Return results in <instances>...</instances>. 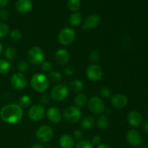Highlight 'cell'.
Returning <instances> with one entry per match:
<instances>
[{"label":"cell","instance_id":"obj_41","mask_svg":"<svg viewBox=\"0 0 148 148\" xmlns=\"http://www.w3.org/2000/svg\"><path fill=\"white\" fill-rule=\"evenodd\" d=\"M8 18V12L6 10H1L0 11V20L2 21H5Z\"/></svg>","mask_w":148,"mask_h":148},{"label":"cell","instance_id":"obj_30","mask_svg":"<svg viewBox=\"0 0 148 148\" xmlns=\"http://www.w3.org/2000/svg\"><path fill=\"white\" fill-rule=\"evenodd\" d=\"M49 79H51V81L54 82H59L62 80V74L58 71H51L49 73Z\"/></svg>","mask_w":148,"mask_h":148},{"label":"cell","instance_id":"obj_25","mask_svg":"<svg viewBox=\"0 0 148 148\" xmlns=\"http://www.w3.org/2000/svg\"><path fill=\"white\" fill-rule=\"evenodd\" d=\"M32 100L29 95H24L21 96L19 99V106L21 107L22 108H26L29 107L31 104Z\"/></svg>","mask_w":148,"mask_h":148},{"label":"cell","instance_id":"obj_19","mask_svg":"<svg viewBox=\"0 0 148 148\" xmlns=\"http://www.w3.org/2000/svg\"><path fill=\"white\" fill-rule=\"evenodd\" d=\"M59 144L62 148H75V140L69 134H64L59 139Z\"/></svg>","mask_w":148,"mask_h":148},{"label":"cell","instance_id":"obj_13","mask_svg":"<svg viewBox=\"0 0 148 148\" xmlns=\"http://www.w3.org/2000/svg\"><path fill=\"white\" fill-rule=\"evenodd\" d=\"M101 23V17L98 14H93L89 15L82 24V29L83 30H90L98 27Z\"/></svg>","mask_w":148,"mask_h":148},{"label":"cell","instance_id":"obj_3","mask_svg":"<svg viewBox=\"0 0 148 148\" xmlns=\"http://www.w3.org/2000/svg\"><path fill=\"white\" fill-rule=\"evenodd\" d=\"M27 59L30 63L33 65L41 64L44 61V52L41 48L33 46L30 48L27 53Z\"/></svg>","mask_w":148,"mask_h":148},{"label":"cell","instance_id":"obj_9","mask_svg":"<svg viewBox=\"0 0 148 148\" xmlns=\"http://www.w3.org/2000/svg\"><path fill=\"white\" fill-rule=\"evenodd\" d=\"M10 82L13 88L17 90H21L26 88L27 80L25 75H23L21 72H17L12 76Z\"/></svg>","mask_w":148,"mask_h":148},{"label":"cell","instance_id":"obj_24","mask_svg":"<svg viewBox=\"0 0 148 148\" xmlns=\"http://www.w3.org/2000/svg\"><path fill=\"white\" fill-rule=\"evenodd\" d=\"M83 88V82L80 79H75L69 84V89L75 92H79Z\"/></svg>","mask_w":148,"mask_h":148},{"label":"cell","instance_id":"obj_4","mask_svg":"<svg viewBox=\"0 0 148 148\" xmlns=\"http://www.w3.org/2000/svg\"><path fill=\"white\" fill-rule=\"evenodd\" d=\"M63 117L68 123L75 124L80 120L82 117V111L77 106H69L64 111Z\"/></svg>","mask_w":148,"mask_h":148},{"label":"cell","instance_id":"obj_42","mask_svg":"<svg viewBox=\"0 0 148 148\" xmlns=\"http://www.w3.org/2000/svg\"><path fill=\"white\" fill-rule=\"evenodd\" d=\"M9 0H0V8H4L8 4Z\"/></svg>","mask_w":148,"mask_h":148},{"label":"cell","instance_id":"obj_36","mask_svg":"<svg viewBox=\"0 0 148 148\" xmlns=\"http://www.w3.org/2000/svg\"><path fill=\"white\" fill-rule=\"evenodd\" d=\"M100 94H101V96L103 97V98H110L111 95V89H109L107 87H103L100 90Z\"/></svg>","mask_w":148,"mask_h":148},{"label":"cell","instance_id":"obj_27","mask_svg":"<svg viewBox=\"0 0 148 148\" xmlns=\"http://www.w3.org/2000/svg\"><path fill=\"white\" fill-rule=\"evenodd\" d=\"M4 53L6 59L10 61L14 60L16 58V56H17V51H16V50L14 48L12 47L7 48L5 49V51H4Z\"/></svg>","mask_w":148,"mask_h":148},{"label":"cell","instance_id":"obj_23","mask_svg":"<svg viewBox=\"0 0 148 148\" xmlns=\"http://www.w3.org/2000/svg\"><path fill=\"white\" fill-rule=\"evenodd\" d=\"M97 126L101 130H106L109 126V119L108 117L105 115L101 116L97 121Z\"/></svg>","mask_w":148,"mask_h":148},{"label":"cell","instance_id":"obj_29","mask_svg":"<svg viewBox=\"0 0 148 148\" xmlns=\"http://www.w3.org/2000/svg\"><path fill=\"white\" fill-rule=\"evenodd\" d=\"M75 148H94L92 143L89 140H81L75 145Z\"/></svg>","mask_w":148,"mask_h":148},{"label":"cell","instance_id":"obj_1","mask_svg":"<svg viewBox=\"0 0 148 148\" xmlns=\"http://www.w3.org/2000/svg\"><path fill=\"white\" fill-rule=\"evenodd\" d=\"M23 116V110L19 104L11 103L6 105L0 111V118L9 124L18 123Z\"/></svg>","mask_w":148,"mask_h":148},{"label":"cell","instance_id":"obj_12","mask_svg":"<svg viewBox=\"0 0 148 148\" xmlns=\"http://www.w3.org/2000/svg\"><path fill=\"white\" fill-rule=\"evenodd\" d=\"M126 139H127V143L133 147H137L140 145L142 143L141 134L139 133L137 130L134 129L130 130L127 132L126 134Z\"/></svg>","mask_w":148,"mask_h":148},{"label":"cell","instance_id":"obj_11","mask_svg":"<svg viewBox=\"0 0 148 148\" xmlns=\"http://www.w3.org/2000/svg\"><path fill=\"white\" fill-rule=\"evenodd\" d=\"M45 113V108L42 105H33L28 110V115L29 119L33 121H38L41 120L44 117Z\"/></svg>","mask_w":148,"mask_h":148},{"label":"cell","instance_id":"obj_7","mask_svg":"<svg viewBox=\"0 0 148 148\" xmlns=\"http://www.w3.org/2000/svg\"><path fill=\"white\" fill-rule=\"evenodd\" d=\"M53 136V131L49 126L43 125L36 132V137L42 143H49Z\"/></svg>","mask_w":148,"mask_h":148},{"label":"cell","instance_id":"obj_8","mask_svg":"<svg viewBox=\"0 0 148 148\" xmlns=\"http://www.w3.org/2000/svg\"><path fill=\"white\" fill-rule=\"evenodd\" d=\"M69 95V89L63 84L57 85L53 87L51 91V98L56 101H62L66 99Z\"/></svg>","mask_w":148,"mask_h":148},{"label":"cell","instance_id":"obj_21","mask_svg":"<svg viewBox=\"0 0 148 148\" xmlns=\"http://www.w3.org/2000/svg\"><path fill=\"white\" fill-rule=\"evenodd\" d=\"M88 98L83 93H79L75 96V99H74V103H75V106L78 108L85 106L88 103Z\"/></svg>","mask_w":148,"mask_h":148},{"label":"cell","instance_id":"obj_31","mask_svg":"<svg viewBox=\"0 0 148 148\" xmlns=\"http://www.w3.org/2000/svg\"><path fill=\"white\" fill-rule=\"evenodd\" d=\"M22 36H23L22 32L17 29H14L10 33V37L14 41H19L22 38Z\"/></svg>","mask_w":148,"mask_h":148},{"label":"cell","instance_id":"obj_5","mask_svg":"<svg viewBox=\"0 0 148 148\" xmlns=\"http://www.w3.org/2000/svg\"><path fill=\"white\" fill-rule=\"evenodd\" d=\"M76 37L75 31L70 27H65L59 32L58 35V40L63 46H68L75 40Z\"/></svg>","mask_w":148,"mask_h":148},{"label":"cell","instance_id":"obj_48","mask_svg":"<svg viewBox=\"0 0 148 148\" xmlns=\"http://www.w3.org/2000/svg\"><path fill=\"white\" fill-rule=\"evenodd\" d=\"M56 148H58V147H56Z\"/></svg>","mask_w":148,"mask_h":148},{"label":"cell","instance_id":"obj_18","mask_svg":"<svg viewBox=\"0 0 148 148\" xmlns=\"http://www.w3.org/2000/svg\"><path fill=\"white\" fill-rule=\"evenodd\" d=\"M33 7L31 0H17L15 4V8L18 12L25 14L31 10Z\"/></svg>","mask_w":148,"mask_h":148},{"label":"cell","instance_id":"obj_26","mask_svg":"<svg viewBox=\"0 0 148 148\" xmlns=\"http://www.w3.org/2000/svg\"><path fill=\"white\" fill-rule=\"evenodd\" d=\"M11 69V64L8 60L0 59V74H6Z\"/></svg>","mask_w":148,"mask_h":148},{"label":"cell","instance_id":"obj_44","mask_svg":"<svg viewBox=\"0 0 148 148\" xmlns=\"http://www.w3.org/2000/svg\"><path fill=\"white\" fill-rule=\"evenodd\" d=\"M96 148H111V147L106 144H100L98 145H97Z\"/></svg>","mask_w":148,"mask_h":148},{"label":"cell","instance_id":"obj_47","mask_svg":"<svg viewBox=\"0 0 148 148\" xmlns=\"http://www.w3.org/2000/svg\"><path fill=\"white\" fill-rule=\"evenodd\" d=\"M140 148H148L147 147H145V146H144V147H140Z\"/></svg>","mask_w":148,"mask_h":148},{"label":"cell","instance_id":"obj_20","mask_svg":"<svg viewBox=\"0 0 148 148\" xmlns=\"http://www.w3.org/2000/svg\"><path fill=\"white\" fill-rule=\"evenodd\" d=\"M95 124V120L92 116H86L81 121L80 126L84 130H90Z\"/></svg>","mask_w":148,"mask_h":148},{"label":"cell","instance_id":"obj_2","mask_svg":"<svg viewBox=\"0 0 148 148\" xmlns=\"http://www.w3.org/2000/svg\"><path fill=\"white\" fill-rule=\"evenodd\" d=\"M32 88L37 92H44L50 85V79L43 73H36L30 79Z\"/></svg>","mask_w":148,"mask_h":148},{"label":"cell","instance_id":"obj_38","mask_svg":"<svg viewBox=\"0 0 148 148\" xmlns=\"http://www.w3.org/2000/svg\"><path fill=\"white\" fill-rule=\"evenodd\" d=\"M65 75L68 77H71L73 75L74 72H75V68L72 66H67L64 68V70Z\"/></svg>","mask_w":148,"mask_h":148},{"label":"cell","instance_id":"obj_39","mask_svg":"<svg viewBox=\"0 0 148 148\" xmlns=\"http://www.w3.org/2000/svg\"><path fill=\"white\" fill-rule=\"evenodd\" d=\"M40 103L42 104V106L48 105V104L49 103V101H50V97L48 95H46V94H44V95H43L40 97Z\"/></svg>","mask_w":148,"mask_h":148},{"label":"cell","instance_id":"obj_33","mask_svg":"<svg viewBox=\"0 0 148 148\" xmlns=\"http://www.w3.org/2000/svg\"><path fill=\"white\" fill-rule=\"evenodd\" d=\"M9 27L6 23H0V38L6 37L9 34Z\"/></svg>","mask_w":148,"mask_h":148},{"label":"cell","instance_id":"obj_45","mask_svg":"<svg viewBox=\"0 0 148 148\" xmlns=\"http://www.w3.org/2000/svg\"><path fill=\"white\" fill-rule=\"evenodd\" d=\"M31 148H44V147L40 144H35L32 146Z\"/></svg>","mask_w":148,"mask_h":148},{"label":"cell","instance_id":"obj_14","mask_svg":"<svg viewBox=\"0 0 148 148\" xmlns=\"http://www.w3.org/2000/svg\"><path fill=\"white\" fill-rule=\"evenodd\" d=\"M46 116L51 122L53 123V124H57V123L60 122L62 120V114L59 108L52 106L49 108L46 111Z\"/></svg>","mask_w":148,"mask_h":148},{"label":"cell","instance_id":"obj_16","mask_svg":"<svg viewBox=\"0 0 148 148\" xmlns=\"http://www.w3.org/2000/svg\"><path fill=\"white\" fill-rule=\"evenodd\" d=\"M111 105L116 108H123L127 105L128 99L126 95L123 94H116L111 98Z\"/></svg>","mask_w":148,"mask_h":148},{"label":"cell","instance_id":"obj_6","mask_svg":"<svg viewBox=\"0 0 148 148\" xmlns=\"http://www.w3.org/2000/svg\"><path fill=\"white\" fill-rule=\"evenodd\" d=\"M88 109L92 114L100 115L105 111V104L101 98L97 96H92L88 101Z\"/></svg>","mask_w":148,"mask_h":148},{"label":"cell","instance_id":"obj_37","mask_svg":"<svg viewBox=\"0 0 148 148\" xmlns=\"http://www.w3.org/2000/svg\"><path fill=\"white\" fill-rule=\"evenodd\" d=\"M82 137H83V134H82V132L80 130H76L73 132V139L75 140H82Z\"/></svg>","mask_w":148,"mask_h":148},{"label":"cell","instance_id":"obj_22","mask_svg":"<svg viewBox=\"0 0 148 148\" xmlns=\"http://www.w3.org/2000/svg\"><path fill=\"white\" fill-rule=\"evenodd\" d=\"M82 21V17L81 14L79 12H74L70 15L69 19V24L72 26L76 27V26L79 25Z\"/></svg>","mask_w":148,"mask_h":148},{"label":"cell","instance_id":"obj_40","mask_svg":"<svg viewBox=\"0 0 148 148\" xmlns=\"http://www.w3.org/2000/svg\"><path fill=\"white\" fill-rule=\"evenodd\" d=\"M91 143H92L93 145H98L101 144V137H100L99 135H95L92 137V142Z\"/></svg>","mask_w":148,"mask_h":148},{"label":"cell","instance_id":"obj_10","mask_svg":"<svg viewBox=\"0 0 148 148\" xmlns=\"http://www.w3.org/2000/svg\"><path fill=\"white\" fill-rule=\"evenodd\" d=\"M86 76L90 80L96 82L100 80L103 76V70L101 66L95 64L89 65L86 69Z\"/></svg>","mask_w":148,"mask_h":148},{"label":"cell","instance_id":"obj_17","mask_svg":"<svg viewBox=\"0 0 148 148\" xmlns=\"http://www.w3.org/2000/svg\"><path fill=\"white\" fill-rule=\"evenodd\" d=\"M55 60L59 64L65 65L69 61V53L66 49H59L55 53Z\"/></svg>","mask_w":148,"mask_h":148},{"label":"cell","instance_id":"obj_35","mask_svg":"<svg viewBox=\"0 0 148 148\" xmlns=\"http://www.w3.org/2000/svg\"><path fill=\"white\" fill-rule=\"evenodd\" d=\"M41 69L45 72H50L52 69V64L49 61H43V63L40 64Z\"/></svg>","mask_w":148,"mask_h":148},{"label":"cell","instance_id":"obj_32","mask_svg":"<svg viewBox=\"0 0 148 148\" xmlns=\"http://www.w3.org/2000/svg\"><path fill=\"white\" fill-rule=\"evenodd\" d=\"M100 59H101V53L98 51L94 50L90 52V60L92 63H98Z\"/></svg>","mask_w":148,"mask_h":148},{"label":"cell","instance_id":"obj_15","mask_svg":"<svg viewBox=\"0 0 148 148\" xmlns=\"http://www.w3.org/2000/svg\"><path fill=\"white\" fill-rule=\"evenodd\" d=\"M127 121L131 127L137 128L141 125L143 117L138 111H132L127 115Z\"/></svg>","mask_w":148,"mask_h":148},{"label":"cell","instance_id":"obj_34","mask_svg":"<svg viewBox=\"0 0 148 148\" xmlns=\"http://www.w3.org/2000/svg\"><path fill=\"white\" fill-rule=\"evenodd\" d=\"M17 69L20 71V72L21 73H25L27 71H28L29 69V64L27 63V62H26L25 60H22L17 64Z\"/></svg>","mask_w":148,"mask_h":148},{"label":"cell","instance_id":"obj_28","mask_svg":"<svg viewBox=\"0 0 148 148\" xmlns=\"http://www.w3.org/2000/svg\"><path fill=\"white\" fill-rule=\"evenodd\" d=\"M67 7L71 11L76 12L80 8V1L79 0H68Z\"/></svg>","mask_w":148,"mask_h":148},{"label":"cell","instance_id":"obj_46","mask_svg":"<svg viewBox=\"0 0 148 148\" xmlns=\"http://www.w3.org/2000/svg\"><path fill=\"white\" fill-rule=\"evenodd\" d=\"M2 51H3V46L2 45H1V43H0V54L2 53Z\"/></svg>","mask_w":148,"mask_h":148},{"label":"cell","instance_id":"obj_43","mask_svg":"<svg viewBox=\"0 0 148 148\" xmlns=\"http://www.w3.org/2000/svg\"><path fill=\"white\" fill-rule=\"evenodd\" d=\"M143 129L144 131L148 132V121H146L145 122H144V124L143 125Z\"/></svg>","mask_w":148,"mask_h":148}]
</instances>
